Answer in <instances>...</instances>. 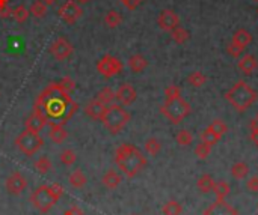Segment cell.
I'll list each match as a JSON object with an SVG mask.
<instances>
[{
  "instance_id": "6da1fadb",
  "label": "cell",
  "mask_w": 258,
  "mask_h": 215,
  "mask_svg": "<svg viewBox=\"0 0 258 215\" xmlns=\"http://www.w3.org/2000/svg\"><path fill=\"white\" fill-rule=\"evenodd\" d=\"M35 107L42 110L47 124H56L65 127L67 122L79 110V104L73 101L68 92H65L57 83H50L38 98L35 99Z\"/></svg>"
},
{
  "instance_id": "7a4b0ae2",
  "label": "cell",
  "mask_w": 258,
  "mask_h": 215,
  "mask_svg": "<svg viewBox=\"0 0 258 215\" xmlns=\"http://www.w3.org/2000/svg\"><path fill=\"white\" fill-rule=\"evenodd\" d=\"M115 164L127 178H134L147 167V158L134 145L123 143L115 150Z\"/></svg>"
},
{
  "instance_id": "3957f363",
  "label": "cell",
  "mask_w": 258,
  "mask_h": 215,
  "mask_svg": "<svg viewBox=\"0 0 258 215\" xmlns=\"http://www.w3.org/2000/svg\"><path fill=\"white\" fill-rule=\"evenodd\" d=\"M64 196V188L59 183L52 185H41L30 194V203L41 214H47Z\"/></svg>"
},
{
  "instance_id": "277c9868",
  "label": "cell",
  "mask_w": 258,
  "mask_h": 215,
  "mask_svg": "<svg viewBox=\"0 0 258 215\" xmlns=\"http://www.w3.org/2000/svg\"><path fill=\"white\" fill-rule=\"evenodd\" d=\"M225 98H226V101H228L237 112L243 113L245 110H248L249 107L257 101L258 95H257V92L246 82L240 80L228 92H226Z\"/></svg>"
},
{
  "instance_id": "5b68a950",
  "label": "cell",
  "mask_w": 258,
  "mask_h": 215,
  "mask_svg": "<svg viewBox=\"0 0 258 215\" xmlns=\"http://www.w3.org/2000/svg\"><path fill=\"white\" fill-rule=\"evenodd\" d=\"M130 119H131L130 113L124 109L123 105L111 104V105H106L101 122H103L104 128L108 130L112 135H116L127 127Z\"/></svg>"
},
{
  "instance_id": "8992f818",
  "label": "cell",
  "mask_w": 258,
  "mask_h": 215,
  "mask_svg": "<svg viewBox=\"0 0 258 215\" xmlns=\"http://www.w3.org/2000/svg\"><path fill=\"white\" fill-rule=\"evenodd\" d=\"M190 112H192L190 104L181 97L174 99H166L165 104L160 107V113L174 125H178L180 122H183L190 115Z\"/></svg>"
},
{
  "instance_id": "52a82bcc",
  "label": "cell",
  "mask_w": 258,
  "mask_h": 215,
  "mask_svg": "<svg viewBox=\"0 0 258 215\" xmlns=\"http://www.w3.org/2000/svg\"><path fill=\"white\" fill-rule=\"evenodd\" d=\"M15 146H17L18 150L24 153L26 157H34L44 146V140L39 135V132H34L24 128V131L20 132L17 135V139H15Z\"/></svg>"
},
{
  "instance_id": "ba28073f",
  "label": "cell",
  "mask_w": 258,
  "mask_h": 215,
  "mask_svg": "<svg viewBox=\"0 0 258 215\" xmlns=\"http://www.w3.org/2000/svg\"><path fill=\"white\" fill-rule=\"evenodd\" d=\"M123 68H124L123 62L112 54L103 56L97 64V71L103 77H106V79H112V77L118 75L119 72H123Z\"/></svg>"
},
{
  "instance_id": "9c48e42d",
  "label": "cell",
  "mask_w": 258,
  "mask_h": 215,
  "mask_svg": "<svg viewBox=\"0 0 258 215\" xmlns=\"http://www.w3.org/2000/svg\"><path fill=\"white\" fill-rule=\"evenodd\" d=\"M57 14L67 24H74L83 15V9L75 0H67V2L59 8Z\"/></svg>"
},
{
  "instance_id": "30bf717a",
  "label": "cell",
  "mask_w": 258,
  "mask_h": 215,
  "mask_svg": "<svg viewBox=\"0 0 258 215\" xmlns=\"http://www.w3.org/2000/svg\"><path fill=\"white\" fill-rule=\"evenodd\" d=\"M49 51L56 60H65V59H68L73 54L74 47L65 36H59V38H56L52 42Z\"/></svg>"
},
{
  "instance_id": "8fae6325",
  "label": "cell",
  "mask_w": 258,
  "mask_h": 215,
  "mask_svg": "<svg viewBox=\"0 0 258 215\" xmlns=\"http://www.w3.org/2000/svg\"><path fill=\"white\" fill-rule=\"evenodd\" d=\"M136 98H138V92H136V89L130 83H123L115 92V99L123 107L131 105L136 101Z\"/></svg>"
},
{
  "instance_id": "7c38bea8",
  "label": "cell",
  "mask_w": 258,
  "mask_h": 215,
  "mask_svg": "<svg viewBox=\"0 0 258 215\" xmlns=\"http://www.w3.org/2000/svg\"><path fill=\"white\" fill-rule=\"evenodd\" d=\"M6 191L12 196H18L27 188V179L20 173V172H14L8 179H6Z\"/></svg>"
},
{
  "instance_id": "4fadbf2b",
  "label": "cell",
  "mask_w": 258,
  "mask_h": 215,
  "mask_svg": "<svg viewBox=\"0 0 258 215\" xmlns=\"http://www.w3.org/2000/svg\"><path fill=\"white\" fill-rule=\"evenodd\" d=\"M45 125H47V119H45L42 110L39 107L34 105L32 113L29 115V117L26 119V130H30L34 132H39Z\"/></svg>"
},
{
  "instance_id": "5bb4252c",
  "label": "cell",
  "mask_w": 258,
  "mask_h": 215,
  "mask_svg": "<svg viewBox=\"0 0 258 215\" xmlns=\"http://www.w3.org/2000/svg\"><path fill=\"white\" fill-rule=\"evenodd\" d=\"M157 24L165 32H171L177 26H180V18L172 9H163L157 18Z\"/></svg>"
},
{
  "instance_id": "9a60e30c",
  "label": "cell",
  "mask_w": 258,
  "mask_h": 215,
  "mask_svg": "<svg viewBox=\"0 0 258 215\" xmlns=\"http://www.w3.org/2000/svg\"><path fill=\"white\" fill-rule=\"evenodd\" d=\"M204 215H239V211L225 200H216L204 211Z\"/></svg>"
},
{
  "instance_id": "2e32d148",
  "label": "cell",
  "mask_w": 258,
  "mask_h": 215,
  "mask_svg": "<svg viewBox=\"0 0 258 215\" xmlns=\"http://www.w3.org/2000/svg\"><path fill=\"white\" fill-rule=\"evenodd\" d=\"M104 110H106V105L101 104L98 99H91L86 107H85V115L88 117H91L92 120H101L103 115H104Z\"/></svg>"
},
{
  "instance_id": "e0dca14e",
  "label": "cell",
  "mask_w": 258,
  "mask_h": 215,
  "mask_svg": "<svg viewBox=\"0 0 258 215\" xmlns=\"http://www.w3.org/2000/svg\"><path fill=\"white\" fill-rule=\"evenodd\" d=\"M258 68V62L255 56L252 54H243L239 60V69L243 72L245 75H251L255 69Z\"/></svg>"
},
{
  "instance_id": "ac0fdd59",
  "label": "cell",
  "mask_w": 258,
  "mask_h": 215,
  "mask_svg": "<svg viewBox=\"0 0 258 215\" xmlns=\"http://www.w3.org/2000/svg\"><path fill=\"white\" fill-rule=\"evenodd\" d=\"M121 181H123V178H121V175L116 170H113V168H111V170L106 172L103 175V179H101L103 185L106 188H109V190H115L121 183Z\"/></svg>"
},
{
  "instance_id": "d6986e66",
  "label": "cell",
  "mask_w": 258,
  "mask_h": 215,
  "mask_svg": "<svg viewBox=\"0 0 258 215\" xmlns=\"http://www.w3.org/2000/svg\"><path fill=\"white\" fill-rule=\"evenodd\" d=\"M49 135H50V139L53 143H64L67 140V137H68V132L65 130V127L62 125H56V124H52L50 125V131H49Z\"/></svg>"
},
{
  "instance_id": "ffe728a7",
  "label": "cell",
  "mask_w": 258,
  "mask_h": 215,
  "mask_svg": "<svg viewBox=\"0 0 258 215\" xmlns=\"http://www.w3.org/2000/svg\"><path fill=\"white\" fill-rule=\"evenodd\" d=\"M147 66H148V60H147L142 54H133V56H130V59H129V68H130L133 72L139 74V72H142Z\"/></svg>"
},
{
  "instance_id": "44dd1931",
  "label": "cell",
  "mask_w": 258,
  "mask_h": 215,
  "mask_svg": "<svg viewBox=\"0 0 258 215\" xmlns=\"http://www.w3.org/2000/svg\"><path fill=\"white\" fill-rule=\"evenodd\" d=\"M213 193L216 194V200H225V198L228 197L230 193H231L230 183L226 182V181H218V182H215Z\"/></svg>"
},
{
  "instance_id": "7402d4cb",
  "label": "cell",
  "mask_w": 258,
  "mask_h": 215,
  "mask_svg": "<svg viewBox=\"0 0 258 215\" xmlns=\"http://www.w3.org/2000/svg\"><path fill=\"white\" fill-rule=\"evenodd\" d=\"M95 99H98L104 105H111L115 101V90L109 86H106V87H103L97 92Z\"/></svg>"
},
{
  "instance_id": "603a6c76",
  "label": "cell",
  "mask_w": 258,
  "mask_h": 215,
  "mask_svg": "<svg viewBox=\"0 0 258 215\" xmlns=\"http://www.w3.org/2000/svg\"><path fill=\"white\" fill-rule=\"evenodd\" d=\"M68 182H70V185L74 187V188H82V187L86 185L88 178H86V175L80 170V168H75V170L70 175Z\"/></svg>"
},
{
  "instance_id": "cb8c5ba5",
  "label": "cell",
  "mask_w": 258,
  "mask_h": 215,
  "mask_svg": "<svg viewBox=\"0 0 258 215\" xmlns=\"http://www.w3.org/2000/svg\"><path fill=\"white\" fill-rule=\"evenodd\" d=\"M215 179L211 175L208 173H204L203 176L198 178V182H196V185H198L200 191L203 193H210V191H213V187H215Z\"/></svg>"
},
{
  "instance_id": "d4e9b609",
  "label": "cell",
  "mask_w": 258,
  "mask_h": 215,
  "mask_svg": "<svg viewBox=\"0 0 258 215\" xmlns=\"http://www.w3.org/2000/svg\"><path fill=\"white\" fill-rule=\"evenodd\" d=\"M233 42L241 45V47L245 49V47H248V45L252 42V35L248 32L246 29H239L237 32L233 35Z\"/></svg>"
},
{
  "instance_id": "484cf974",
  "label": "cell",
  "mask_w": 258,
  "mask_h": 215,
  "mask_svg": "<svg viewBox=\"0 0 258 215\" xmlns=\"http://www.w3.org/2000/svg\"><path fill=\"white\" fill-rule=\"evenodd\" d=\"M171 38L175 44H186L190 38V33L187 32V30L184 27H181V26H177L174 30H171Z\"/></svg>"
},
{
  "instance_id": "4316f807",
  "label": "cell",
  "mask_w": 258,
  "mask_h": 215,
  "mask_svg": "<svg viewBox=\"0 0 258 215\" xmlns=\"http://www.w3.org/2000/svg\"><path fill=\"white\" fill-rule=\"evenodd\" d=\"M121 23H123V15H121L118 11L112 9V11H109L108 14H106V17H104V24L108 26V27L115 29V27H118Z\"/></svg>"
},
{
  "instance_id": "83f0119b",
  "label": "cell",
  "mask_w": 258,
  "mask_h": 215,
  "mask_svg": "<svg viewBox=\"0 0 258 215\" xmlns=\"http://www.w3.org/2000/svg\"><path fill=\"white\" fill-rule=\"evenodd\" d=\"M249 173V165L243 161H239L236 164H233L231 167V175L236 179H245Z\"/></svg>"
},
{
  "instance_id": "f1b7e54d",
  "label": "cell",
  "mask_w": 258,
  "mask_h": 215,
  "mask_svg": "<svg viewBox=\"0 0 258 215\" xmlns=\"http://www.w3.org/2000/svg\"><path fill=\"white\" fill-rule=\"evenodd\" d=\"M47 5L42 3V0H35V2L30 5L29 8V12L30 15H34L35 18H44L45 14H47Z\"/></svg>"
},
{
  "instance_id": "f546056e",
  "label": "cell",
  "mask_w": 258,
  "mask_h": 215,
  "mask_svg": "<svg viewBox=\"0 0 258 215\" xmlns=\"http://www.w3.org/2000/svg\"><path fill=\"white\" fill-rule=\"evenodd\" d=\"M207 130H210L211 132H215L219 139H222V137L228 132V127H226V124L225 122H222L221 119H215L213 122H211V124L207 127Z\"/></svg>"
},
{
  "instance_id": "4dcf8cb0",
  "label": "cell",
  "mask_w": 258,
  "mask_h": 215,
  "mask_svg": "<svg viewBox=\"0 0 258 215\" xmlns=\"http://www.w3.org/2000/svg\"><path fill=\"white\" fill-rule=\"evenodd\" d=\"M29 15H30L29 9H27L24 5H18V6H15V8L12 9V15H11V17H12L15 21H17V23H24V21H27Z\"/></svg>"
},
{
  "instance_id": "1f68e13d",
  "label": "cell",
  "mask_w": 258,
  "mask_h": 215,
  "mask_svg": "<svg viewBox=\"0 0 258 215\" xmlns=\"http://www.w3.org/2000/svg\"><path fill=\"white\" fill-rule=\"evenodd\" d=\"M162 212L163 215H181L183 208L177 200H169L162 206Z\"/></svg>"
},
{
  "instance_id": "d6a6232c",
  "label": "cell",
  "mask_w": 258,
  "mask_h": 215,
  "mask_svg": "<svg viewBox=\"0 0 258 215\" xmlns=\"http://www.w3.org/2000/svg\"><path fill=\"white\" fill-rule=\"evenodd\" d=\"M187 82H189V84H192L193 87H201V86H204V84L207 83V77H205L203 72H200V71H193V72L189 74Z\"/></svg>"
},
{
  "instance_id": "836d02e7",
  "label": "cell",
  "mask_w": 258,
  "mask_h": 215,
  "mask_svg": "<svg viewBox=\"0 0 258 215\" xmlns=\"http://www.w3.org/2000/svg\"><path fill=\"white\" fill-rule=\"evenodd\" d=\"M160 149H162V145H160V142L156 139V137H149V139L145 142V152L151 157H156L157 153L160 152Z\"/></svg>"
},
{
  "instance_id": "e575fe53",
  "label": "cell",
  "mask_w": 258,
  "mask_h": 215,
  "mask_svg": "<svg viewBox=\"0 0 258 215\" xmlns=\"http://www.w3.org/2000/svg\"><path fill=\"white\" fill-rule=\"evenodd\" d=\"M175 140L180 146H189L193 143V134L189 130H180L175 135Z\"/></svg>"
},
{
  "instance_id": "d590c367",
  "label": "cell",
  "mask_w": 258,
  "mask_h": 215,
  "mask_svg": "<svg viewBox=\"0 0 258 215\" xmlns=\"http://www.w3.org/2000/svg\"><path fill=\"white\" fill-rule=\"evenodd\" d=\"M35 167V170L41 175H45V173H49L52 168H53V164L52 161L47 158V157H41L39 160H37V163L34 164Z\"/></svg>"
},
{
  "instance_id": "8d00e7d4",
  "label": "cell",
  "mask_w": 258,
  "mask_h": 215,
  "mask_svg": "<svg viewBox=\"0 0 258 215\" xmlns=\"http://www.w3.org/2000/svg\"><path fill=\"white\" fill-rule=\"evenodd\" d=\"M59 160L64 165H73L75 163V160H77V155H75V152L73 149H65L60 152Z\"/></svg>"
},
{
  "instance_id": "74e56055",
  "label": "cell",
  "mask_w": 258,
  "mask_h": 215,
  "mask_svg": "<svg viewBox=\"0 0 258 215\" xmlns=\"http://www.w3.org/2000/svg\"><path fill=\"white\" fill-rule=\"evenodd\" d=\"M210 152H211V146L204 143V142L198 143V145H196V148H195V155L198 157L200 160H205L210 155Z\"/></svg>"
},
{
  "instance_id": "f35d334b",
  "label": "cell",
  "mask_w": 258,
  "mask_h": 215,
  "mask_svg": "<svg viewBox=\"0 0 258 215\" xmlns=\"http://www.w3.org/2000/svg\"><path fill=\"white\" fill-rule=\"evenodd\" d=\"M219 140H221L219 137H218L215 132H211L210 130H204V131L201 132V142H204V143H207V145H210V146L216 145Z\"/></svg>"
},
{
  "instance_id": "ab89813d",
  "label": "cell",
  "mask_w": 258,
  "mask_h": 215,
  "mask_svg": "<svg viewBox=\"0 0 258 215\" xmlns=\"http://www.w3.org/2000/svg\"><path fill=\"white\" fill-rule=\"evenodd\" d=\"M181 97V89L177 84H169L168 87L165 89V98L166 99H174Z\"/></svg>"
},
{
  "instance_id": "60d3db41",
  "label": "cell",
  "mask_w": 258,
  "mask_h": 215,
  "mask_svg": "<svg viewBox=\"0 0 258 215\" xmlns=\"http://www.w3.org/2000/svg\"><path fill=\"white\" fill-rule=\"evenodd\" d=\"M226 51H228V54L230 56H233V57H240L241 56V53H243L245 51V49L243 47H241V45H239V44H236V42H230L228 44V47H226Z\"/></svg>"
},
{
  "instance_id": "b9f144b4",
  "label": "cell",
  "mask_w": 258,
  "mask_h": 215,
  "mask_svg": "<svg viewBox=\"0 0 258 215\" xmlns=\"http://www.w3.org/2000/svg\"><path fill=\"white\" fill-rule=\"evenodd\" d=\"M57 84L62 87L65 92H68V94H70L71 90H74V87H75V82L71 79V77H68V75L64 77V79H60V82H59Z\"/></svg>"
},
{
  "instance_id": "7bdbcfd3",
  "label": "cell",
  "mask_w": 258,
  "mask_h": 215,
  "mask_svg": "<svg viewBox=\"0 0 258 215\" xmlns=\"http://www.w3.org/2000/svg\"><path fill=\"white\" fill-rule=\"evenodd\" d=\"M246 188L252 193H258V176H252L246 181Z\"/></svg>"
},
{
  "instance_id": "ee69618b",
  "label": "cell",
  "mask_w": 258,
  "mask_h": 215,
  "mask_svg": "<svg viewBox=\"0 0 258 215\" xmlns=\"http://www.w3.org/2000/svg\"><path fill=\"white\" fill-rule=\"evenodd\" d=\"M121 3H123L129 11H134L142 3V0H121Z\"/></svg>"
},
{
  "instance_id": "f6af8a7d",
  "label": "cell",
  "mask_w": 258,
  "mask_h": 215,
  "mask_svg": "<svg viewBox=\"0 0 258 215\" xmlns=\"http://www.w3.org/2000/svg\"><path fill=\"white\" fill-rule=\"evenodd\" d=\"M62 215H83V211L79 206H73V208L67 209Z\"/></svg>"
},
{
  "instance_id": "bcb514c9",
  "label": "cell",
  "mask_w": 258,
  "mask_h": 215,
  "mask_svg": "<svg viewBox=\"0 0 258 215\" xmlns=\"http://www.w3.org/2000/svg\"><path fill=\"white\" fill-rule=\"evenodd\" d=\"M12 15V9L11 8H3V9H0V18H8Z\"/></svg>"
},
{
  "instance_id": "7dc6e473",
  "label": "cell",
  "mask_w": 258,
  "mask_h": 215,
  "mask_svg": "<svg viewBox=\"0 0 258 215\" xmlns=\"http://www.w3.org/2000/svg\"><path fill=\"white\" fill-rule=\"evenodd\" d=\"M251 140L255 146H258V130H251Z\"/></svg>"
},
{
  "instance_id": "c3c4849f",
  "label": "cell",
  "mask_w": 258,
  "mask_h": 215,
  "mask_svg": "<svg viewBox=\"0 0 258 215\" xmlns=\"http://www.w3.org/2000/svg\"><path fill=\"white\" fill-rule=\"evenodd\" d=\"M249 128H251V130H258V113H257V115H255V117L251 120Z\"/></svg>"
},
{
  "instance_id": "681fc988",
  "label": "cell",
  "mask_w": 258,
  "mask_h": 215,
  "mask_svg": "<svg viewBox=\"0 0 258 215\" xmlns=\"http://www.w3.org/2000/svg\"><path fill=\"white\" fill-rule=\"evenodd\" d=\"M9 5V0H0V9H3Z\"/></svg>"
},
{
  "instance_id": "f907efd6",
  "label": "cell",
  "mask_w": 258,
  "mask_h": 215,
  "mask_svg": "<svg viewBox=\"0 0 258 215\" xmlns=\"http://www.w3.org/2000/svg\"><path fill=\"white\" fill-rule=\"evenodd\" d=\"M42 3H45L47 6H52V5L56 3V0H42Z\"/></svg>"
},
{
  "instance_id": "816d5d0a",
  "label": "cell",
  "mask_w": 258,
  "mask_h": 215,
  "mask_svg": "<svg viewBox=\"0 0 258 215\" xmlns=\"http://www.w3.org/2000/svg\"><path fill=\"white\" fill-rule=\"evenodd\" d=\"M79 3H86V2H89V0H77Z\"/></svg>"
},
{
  "instance_id": "f5cc1de1",
  "label": "cell",
  "mask_w": 258,
  "mask_h": 215,
  "mask_svg": "<svg viewBox=\"0 0 258 215\" xmlns=\"http://www.w3.org/2000/svg\"><path fill=\"white\" fill-rule=\"evenodd\" d=\"M131 215H138V214H131Z\"/></svg>"
}]
</instances>
